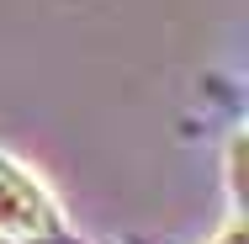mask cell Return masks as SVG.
<instances>
[{
    "label": "cell",
    "mask_w": 249,
    "mask_h": 244,
    "mask_svg": "<svg viewBox=\"0 0 249 244\" xmlns=\"http://www.w3.org/2000/svg\"><path fill=\"white\" fill-rule=\"evenodd\" d=\"M53 239H58L53 196L37 186L32 170L0 154V244H53Z\"/></svg>",
    "instance_id": "6da1fadb"
}]
</instances>
